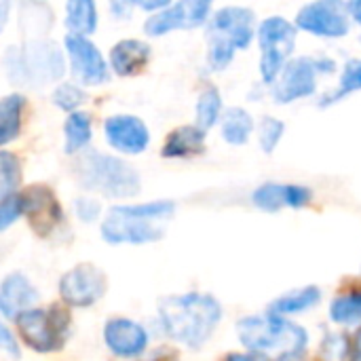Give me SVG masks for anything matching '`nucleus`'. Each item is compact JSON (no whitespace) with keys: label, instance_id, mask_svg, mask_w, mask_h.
<instances>
[{"label":"nucleus","instance_id":"2eb2a0df","mask_svg":"<svg viewBox=\"0 0 361 361\" xmlns=\"http://www.w3.org/2000/svg\"><path fill=\"white\" fill-rule=\"evenodd\" d=\"M104 133L108 144L123 154H142L150 144L148 127L142 118L131 114L110 116L104 125Z\"/></svg>","mask_w":361,"mask_h":361},{"label":"nucleus","instance_id":"5701e85b","mask_svg":"<svg viewBox=\"0 0 361 361\" xmlns=\"http://www.w3.org/2000/svg\"><path fill=\"white\" fill-rule=\"evenodd\" d=\"M66 25L72 34L89 36L97 27L95 0H68L66 2Z\"/></svg>","mask_w":361,"mask_h":361},{"label":"nucleus","instance_id":"f3484780","mask_svg":"<svg viewBox=\"0 0 361 361\" xmlns=\"http://www.w3.org/2000/svg\"><path fill=\"white\" fill-rule=\"evenodd\" d=\"M104 341L106 347L116 355V357H125V360H133L140 357L146 347H148V334L146 330L131 322V319H110L104 328Z\"/></svg>","mask_w":361,"mask_h":361},{"label":"nucleus","instance_id":"2f4dec72","mask_svg":"<svg viewBox=\"0 0 361 361\" xmlns=\"http://www.w3.org/2000/svg\"><path fill=\"white\" fill-rule=\"evenodd\" d=\"M23 216V199L21 192H15L0 201V233L6 231L11 224H15Z\"/></svg>","mask_w":361,"mask_h":361},{"label":"nucleus","instance_id":"b1692460","mask_svg":"<svg viewBox=\"0 0 361 361\" xmlns=\"http://www.w3.org/2000/svg\"><path fill=\"white\" fill-rule=\"evenodd\" d=\"M355 91H361V59H349L343 66L338 85L332 91H328V93H324L319 97V106L322 108L334 106V104L343 102L345 97H349Z\"/></svg>","mask_w":361,"mask_h":361},{"label":"nucleus","instance_id":"f8f14e48","mask_svg":"<svg viewBox=\"0 0 361 361\" xmlns=\"http://www.w3.org/2000/svg\"><path fill=\"white\" fill-rule=\"evenodd\" d=\"M59 294L70 307H91L106 294V275L93 264H78L61 277Z\"/></svg>","mask_w":361,"mask_h":361},{"label":"nucleus","instance_id":"bb28decb","mask_svg":"<svg viewBox=\"0 0 361 361\" xmlns=\"http://www.w3.org/2000/svg\"><path fill=\"white\" fill-rule=\"evenodd\" d=\"M197 121L195 125L203 131H209L216 123H220L222 116V95L216 87H207L201 91L197 99Z\"/></svg>","mask_w":361,"mask_h":361},{"label":"nucleus","instance_id":"4468645a","mask_svg":"<svg viewBox=\"0 0 361 361\" xmlns=\"http://www.w3.org/2000/svg\"><path fill=\"white\" fill-rule=\"evenodd\" d=\"M23 199V216L30 220L32 231L38 235H49L55 231V226L63 220L61 205L55 197V192L42 184L30 186L21 192Z\"/></svg>","mask_w":361,"mask_h":361},{"label":"nucleus","instance_id":"6e6552de","mask_svg":"<svg viewBox=\"0 0 361 361\" xmlns=\"http://www.w3.org/2000/svg\"><path fill=\"white\" fill-rule=\"evenodd\" d=\"M256 38L260 47V78L267 87H271L292 59L298 40V27L286 17L271 15L258 23Z\"/></svg>","mask_w":361,"mask_h":361},{"label":"nucleus","instance_id":"c756f323","mask_svg":"<svg viewBox=\"0 0 361 361\" xmlns=\"http://www.w3.org/2000/svg\"><path fill=\"white\" fill-rule=\"evenodd\" d=\"M258 144L267 154H273L286 135V123L275 116H264L258 123Z\"/></svg>","mask_w":361,"mask_h":361},{"label":"nucleus","instance_id":"79ce46f5","mask_svg":"<svg viewBox=\"0 0 361 361\" xmlns=\"http://www.w3.org/2000/svg\"><path fill=\"white\" fill-rule=\"evenodd\" d=\"M300 355L302 353H283L279 361H300Z\"/></svg>","mask_w":361,"mask_h":361},{"label":"nucleus","instance_id":"412c9836","mask_svg":"<svg viewBox=\"0 0 361 361\" xmlns=\"http://www.w3.org/2000/svg\"><path fill=\"white\" fill-rule=\"evenodd\" d=\"M27 99L21 93H11L0 99V148L19 137Z\"/></svg>","mask_w":361,"mask_h":361},{"label":"nucleus","instance_id":"4be33fe9","mask_svg":"<svg viewBox=\"0 0 361 361\" xmlns=\"http://www.w3.org/2000/svg\"><path fill=\"white\" fill-rule=\"evenodd\" d=\"M256 129V123L252 118V114L245 108L233 106L228 110L222 112L220 116V131H222V140L233 144V146H243L250 142L252 133Z\"/></svg>","mask_w":361,"mask_h":361},{"label":"nucleus","instance_id":"9d476101","mask_svg":"<svg viewBox=\"0 0 361 361\" xmlns=\"http://www.w3.org/2000/svg\"><path fill=\"white\" fill-rule=\"evenodd\" d=\"M351 13L347 0H311L307 2L296 19L294 25L311 36L338 40L351 32Z\"/></svg>","mask_w":361,"mask_h":361},{"label":"nucleus","instance_id":"ddd939ff","mask_svg":"<svg viewBox=\"0 0 361 361\" xmlns=\"http://www.w3.org/2000/svg\"><path fill=\"white\" fill-rule=\"evenodd\" d=\"M68 57H70V66L74 76L87 85V87H95L108 80V66L106 59L102 57L99 49L87 38V36H78V34H68L63 38Z\"/></svg>","mask_w":361,"mask_h":361},{"label":"nucleus","instance_id":"58836bf2","mask_svg":"<svg viewBox=\"0 0 361 361\" xmlns=\"http://www.w3.org/2000/svg\"><path fill=\"white\" fill-rule=\"evenodd\" d=\"M347 4H349V13H351V21L361 27V0H347Z\"/></svg>","mask_w":361,"mask_h":361},{"label":"nucleus","instance_id":"aec40b11","mask_svg":"<svg viewBox=\"0 0 361 361\" xmlns=\"http://www.w3.org/2000/svg\"><path fill=\"white\" fill-rule=\"evenodd\" d=\"M205 133L197 125H182L173 129L165 144L161 154L165 159H186V157H197L205 152Z\"/></svg>","mask_w":361,"mask_h":361},{"label":"nucleus","instance_id":"37998d69","mask_svg":"<svg viewBox=\"0 0 361 361\" xmlns=\"http://www.w3.org/2000/svg\"><path fill=\"white\" fill-rule=\"evenodd\" d=\"M30 2H40V4H42V2H44V0H30Z\"/></svg>","mask_w":361,"mask_h":361},{"label":"nucleus","instance_id":"a878e982","mask_svg":"<svg viewBox=\"0 0 361 361\" xmlns=\"http://www.w3.org/2000/svg\"><path fill=\"white\" fill-rule=\"evenodd\" d=\"M63 135H66V152L76 154L91 142V116L87 112H70L63 123Z\"/></svg>","mask_w":361,"mask_h":361},{"label":"nucleus","instance_id":"393cba45","mask_svg":"<svg viewBox=\"0 0 361 361\" xmlns=\"http://www.w3.org/2000/svg\"><path fill=\"white\" fill-rule=\"evenodd\" d=\"M322 300V292L313 286H307V288H300L292 294H286L281 298H277L273 305H271V313L275 315H300L313 307H317Z\"/></svg>","mask_w":361,"mask_h":361},{"label":"nucleus","instance_id":"f704fd0d","mask_svg":"<svg viewBox=\"0 0 361 361\" xmlns=\"http://www.w3.org/2000/svg\"><path fill=\"white\" fill-rule=\"evenodd\" d=\"M0 351H4L6 355L11 357H19V347H17V341L13 338L11 330L0 324Z\"/></svg>","mask_w":361,"mask_h":361},{"label":"nucleus","instance_id":"9b49d317","mask_svg":"<svg viewBox=\"0 0 361 361\" xmlns=\"http://www.w3.org/2000/svg\"><path fill=\"white\" fill-rule=\"evenodd\" d=\"M214 0H178L146 19L148 36H163L173 30H195L209 21Z\"/></svg>","mask_w":361,"mask_h":361},{"label":"nucleus","instance_id":"ea45409f","mask_svg":"<svg viewBox=\"0 0 361 361\" xmlns=\"http://www.w3.org/2000/svg\"><path fill=\"white\" fill-rule=\"evenodd\" d=\"M8 13H11V0H0V30L8 21Z\"/></svg>","mask_w":361,"mask_h":361},{"label":"nucleus","instance_id":"1a4fd4ad","mask_svg":"<svg viewBox=\"0 0 361 361\" xmlns=\"http://www.w3.org/2000/svg\"><path fill=\"white\" fill-rule=\"evenodd\" d=\"M15 324L23 343L38 353L59 351L70 336V315L59 307L27 309L15 317Z\"/></svg>","mask_w":361,"mask_h":361},{"label":"nucleus","instance_id":"7ed1b4c3","mask_svg":"<svg viewBox=\"0 0 361 361\" xmlns=\"http://www.w3.org/2000/svg\"><path fill=\"white\" fill-rule=\"evenodd\" d=\"M256 15L245 6H224L207 21V68L212 72L226 70L237 51H245L256 38Z\"/></svg>","mask_w":361,"mask_h":361},{"label":"nucleus","instance_id":"7c9ffc66","mask_svg":"<svg viewBox=\"0 0 361 361\" xmlns=\"http://www.w3.org/2000/svg\"><path fill=\"white\" fill-rule=\"evenodd\" d=\"M85 99H87L85 91L72 82H63L53 91V104L66 112H74L80 104H85Z\"/></svg>","mask_w":361,"mask_h":361},{"label":"nucleus","instance_id":"6ab92c4d","mask_svg":"<svg viewBox=\"0 0 361 361\" xmlns=\"http://www.w3.org/2000/svg\"><path fill=\"white\" fill-rule=\"evenodd\" d=\"M36 300H38L36 288L27 281V277L19 273L8 275L0 286V313L4 317L15 319L19 313L32 309Z\"/></svg>","mask_w":361,"mask_h":361},{"label":"nucleus","instance_id":"f257e3e1","mask_svg":"<svg viewBox=\"0 0 361 361\" xmlns=\"http://www.w3.org/2000/svg\"><path fill=\"white\" fill-rule=\"evenodd\" d=\"M220 319L222 309L209 294L167 296L159 305V322L165 334L188 349H199L207 343Z\"/></svg>","mask_w":361,"mask_h":361},{"label":"nucleus","instance_id":"0eeeda50","mask_svg":"<svg viewBox=\"0 0 361 361\" xmlns=\"http://www.w3.org/2000/svg\"><path fill=\"white\" fill-rule=\"evenodd\" d=\"M336 72V61L326 55H298L292 57L269 87L271 97L279 106H288L298 99L313 97L322 76Z\"/></svg>","mask_w":361,"mask_h":361},{"label":"nucleus","instance_id":"39448f33","mask_svg":"<svg viewBox=\"0 0 361 361\" xmlns=\"http://www.w3.org/2000/svg\"><path fill=\"white\" fill-rule=\"evenodd\" d=\"M74 176L85 190L99 192L108 199H129L140 192L137 171L112 154L85 152L74 163Z\"/></svg>","mask_w":361,"mask_h":361},{"label":"nucleus","instance_id":"a211bd4d","mask_svg":"<svg viewBox=\"0 0 361 361\" xmlns=\"http://www.w3.org/2000/svg\"><path fill=\"white\" fill-rule=\"evenodd\" d=\"M150 57H152V49L144 40L125 38L112 47L110 68L118 76H135L148 66Z\"/></svg>","mask_w":361,"mask_h":361},{"label":"nucleus","instance_id":"a19ab883","mask_svg":"<svg viewBox=\"0 0 361 361\" xmlns=\"http://www.w3.org/2000/svg\"><path fill=\"white\" fill-rule=\"evenodd\" d=\"M353 353H355V361H361V328L360 332L355 334V341H353Z\"/></svg>","mask_w":361,"mask_h":361},{"label":"nucleus","instance_id":"dca6fc26","mask_svg":"<svg viewBox=\"0 0 361 361\" xmlns=\"http://www.w3.org/2000/svg\"><path fill=\"white\" fill-rule=\"evenodd\" d=\"M313 201L311 188L302 184H279V182H267L258 186L252 195V203L269 214L281 212L286 207L290 209H302Z\"/></svg>","mask_w":361,"mask_h":361},{"label":"nucleus","instance_id":"20e7f679","mask_svg":"<svg viewBox=\"0 0 361 361\" xmlns=\"http://www.w3.org/2000/svg\"><path fill=\"white\" fill-rule=\"evenodd\" d=\"M4 72L19 87H42L63 76L66 61L57 44L49 40H27L11 47L2 57Z\"/></svg>","mask_w":361,"mask_h":361},{"label":"nucleus","instance_id":"473e14b6","mask_svg":"<svg viewBox=\"0 0 361 361\" xmlns=\"http://www.w3.org/2000/svg\"><path fill=\"white\" fill-rule=\"evenodd\" d=\"M322 351L326 353L328 361H343L349 355V341L345 334H330L324 341Z\"/></svg>","mask_w":361,"mask_h":361},{"label":"nucleus","instance_id":"72a5a7b5","mask_svg":"<svg viewBox=\"0 0 361 361\" xmlns=\"http://www.w3.org/2000/svg\"><path fill=\"white\" fill-rule=\"evenodd\" d=\"M99 212H102V207H99V203L93 201V199H78V201H76V216H78L82 222H93V220H97Z\"/></svg>","mask_w":361,"mask_h":361},{"label":"nucleus","instance_id":"f03ea898","mask_svg":"<svg viewBox=\"0 0 361 361\" xmlns=\"http://www.w3.org/2000/svg\"><path fill=\"white\" fill-rule=\"evenodd\" d=\"M173 201H154L140 205L112 207L102 222V237L112 245L154 243L165 235V222L173 216Z\"/></svg>","mask_w":361,"mask_h":361},{"label":"nucleus","instance_id":"4c0bfd02","mask_svg":"<svg viewBox=\"0 0 361 361\" xmlns=\"http://www.w3.org/2000/svg\"><path fill=\"white\" fill-rule=\"evenodd\" d=\"M226 361H267V357L260 355L258 351H252V353H233L226 357Z\"/></svg>","mask_w":361,"mask_h":361},{"label":"nucleus","instance_id":"cd10ccee","mask_svg":"<svg viewBox=\"0 0 361 361\" xmlns=\"http://www.w3.org/2000/svg\"><path fill=\"white\" fill-rule=\"evenodd\" d=\"M330 319L341 326H353L361 322V292L336 296L330 307Z\"/></svg>","mask_w":361,"mask_h":361},{"label":"nucleus","instance_id":"c85d7f7f","mask_svg":"<svg viewBox=\"0 0 361 361\" xmlns=\"http://www.w3.org/2000/svg\"><path fill=\"white\" fill-rule=\"evenodd\" d=\"M21 182V163L13 152L0 150V201L15 195Z\"/></svg>","mask_w":361,"mask_h":361},{"label":"nucleus","instance_id":"c9c22d12","mask_svg":"<svg viewBox=\"0 0 361 361\" xmlns=\"http://www.w3.org/2000/svg\"><path fill=\"white\" fill-rule=\"evenodd\" d=\"M110 11L116 19H127L133 11L131 0H110Z\"/></svg>","mask_w":361,"mask_h":361},{"label":"nucleus","instance_id":"423d86ee","mask_svg":"<svg viewBox=\"0 0 361 361\" xmlns=\"http://www.w3.org/2000/svg\"><path fill=\"white\" fill-rule=\"evenodd\" d=\"M237 334L243 347L250 351H281V353H305L309 336L307 332L283 319L281 315L267 313L245 317L237 324Z\"/></svg>","mask_w":361,"mask_h":361},{"label":"nucleus","instance_id":"e433bc0d","mask_svg":"<svg viewBox=\"0 0 361 361\" xmlns=\"http://www.w3.org/2000/svg\"><path fill=\"white\" fill-rule=\"evenodd\" d=\"M131 2L133 6H140L142 11H148V13H159L171 4V0H131Z\"/></svg>","mask_w":361,"mask_h":361}]
</instances>
